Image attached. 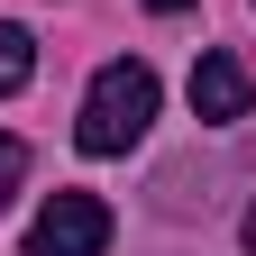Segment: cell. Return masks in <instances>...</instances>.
<instances>
[{
	"label": "cell",
	"instance_id": "cell-5",
	"mask_svg": "<svg viewBox=\"0 0 256 256\" xmlns=\"http://www.w3.org/2000/svg\"><path fill=\"white\" fill-rule=\"evenodd\" d=\"M18 183H28V146L10 138V128H0V210L18 202Z\"/></svg>",
	"mask_w": 256,
	"mask_h": 256
},
{
	"label": "cell",
	"instance_id": "cell-6",
	"mask_svg": "<svg viewBox=\"0 0 256 256\" xmlns=\"http://www.w3.org/2000/svg\"><path fill=\"white\" fill-rule=\"evenodd\" d=\"M146 10H192V0H146Z\"/></svg>",
	"mask_w": 256,
	"mask_h": 256
},
{
	"label": "cell",
	"instance_id": "cell-2",
	"mask_svg": "<svg viewBox=\"0 0 256 256\" xmlns=\"http://www.w3.org/2000/svg\"><path fill=\"white\" fill-rule=\"evenodd\" d=\"M101 247H110V210L92 192H55L28 220V256H101Z\"/></svg>",
	"mask_w": 256,
	"mask_h": 256
},
{
	"label": "cell",
	"instance_id": "cell-1",
	"mask_svg": "<svg viewBox=\"0 0 256 256\" xmlns=\"http://www.w3.org/2000/svg\"><path fill=\"white\" fill-rule=\"evenodd\" d=\"M146 119H156V74L138 55H119V64H101L92 74V92H82V156H128L146 138Z\"/></svg>",
	"mask_w": 256,
	"mask_h": 256
},
{
	"label": "cell",
	"instance_id": "cell-3",
	"mask_svg": "<svg viewBox=\"0 0 256 256\" xmlns=\"http://www.w3.org/2000/svg\"><path fill=\"white\" fill-rule=\"evenodd\" d=\"M192 110H202L210 128L247 119V64L238 55H202V64H192Z\"/></svg>",
	"mask_w": 256,
	"mask_h": 256
},
{
	"label": "cell",
	"instance_id": "cell-4",
	"mask_svg": "<svg viewBox=\"0 0 256 256\" xmlns=\"http://www.w3.org/2000/svg\"><path fill=\"white\" fill-rule=\"evenodd\" d=\"M28 74H37V37L0 18V101H10V92H28Z\"/></svg>",
	"mask_w": 256,
	"mask_h": 256
},
{
	"label": "cell",
	"instance_id": "cell-7",
	"mask_svg": "<svg viewBox=\"0 0 256 256\" xmlns=\"http://www.w3.org/2000/svg\"><path fill=\"white\" fill-rule=\"evenodd\" d=\"M247 256H256V210H247Z\"/></svg>",
	"mask_w": 256,
	"mask_h": 256
}]
</instances>
